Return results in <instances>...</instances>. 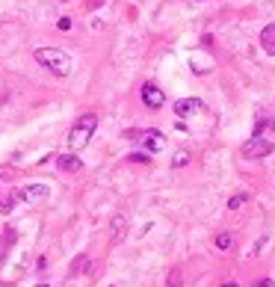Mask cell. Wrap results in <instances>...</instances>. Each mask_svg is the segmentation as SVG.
Here are the masks:
<instances>
[{
	"label": "cell",
	"mask_w": 275,
	"mask_h": 287,
	"mask_svg": "<svg viewBox=\"0 0 275 287\" xmlns=\"http://www.w3.org/2000/svg\"><path fill=\"white\" fill-rule=\"evenodd\" d=\"M166 287H184V278H180V270H172L166 278Z\"/></svg>",
	"instance_id": "cell-11"
},
{
	"label": "cell",
	"mask_w": 275,
	"mask_h": 287,
	"mask_svg": "<svg viewBox=\"0 0 275 287\" xmlns=\"http://www.w3.org/2000/svg\"><path fill=\"white\" fill-rule=\"evenodd\" d=\"M57 27H60V30H71V18H60Z\"/></svg>",
	"instance_id": "cell-17"
},
{
	"label": "cell",
	"mask_w": 275,
	"mask_h": 287,
	"mask_svg": "<svg viewBox=\"0 0 275 287\" xmlns=\"http://www.w3.org/2000/svg\"><path fill=\"white\" fill-rule=\"evenodd\" d=\"M127 160H131V163H148V154H131Z\"/></svg>",
	"instance_id": "cell-16"
},
{
	"label": "cell",
	"mask_w": 275,
	"mask_h": 287,
	"mask_svg": "<svg viewBox=\"0 0 275 287\" xmlns=\"http://www.w3.org/2000/svg\"><path fill=\"white\" fill-rule=\"evenodd\" d=\"M266 154H272V142L263 139V136H251L249 142L243 145V157L246 160H258V157H266Z\"/></svg>",
	"instance_id": "cell-4"
},
{
	"label": "cell",
	"mask_w": 275,
	"mask_h": 287,
	"mask_svg": "<svg viewBox=\"0 0 275 287\" xmlns=\"http://www.w3.org/2000/svg\"><path fill=\"white\" fill-rule=\"evenodd\" d=\"M261 48L266 53H275V24H266L261 30Z\"/></svg>",
	"instance_id": "cell-9"
},
{
	"label": "cell",
	"mask_w": 275,
	"mask_h": 287,
	"mask_svg": "<svg viewBox=\"0 0 275 287\" xmlns=\"http://www.w3.org/2000/svg\"><path fill=\"white\" fill-rule=\"evenodd\" d=\"M15 202H27V204H36L42 199H48V184H27L21 190H15L12 195Z\"/></svg>",
	"instance_id": "cell-3"
},
{
	"label": "cell",
	"mask_w": 275,
	"mask_h": 287,
	"mask_svg": "<svg viewBox=\"0 0 275 287\" xmlns=\"http://www.w3.org/2000/svg\"><path fill=\"white\" fill-rule=\"evenodd\" d=\"M195 110H201V101L198 98H180V101H175V116H192Z\"/></svg>",
	"instance_id": "cell-7"
},
{
	"label": "cell",
	"mask_w": 275,
	"mask_h": 287,
	"mask_svg": "<svg viewBox=\"0 0 275 287\" xmlns=\"http://www.w3.org/2000/svg\"><path fill=\"white\" fill-rule=\"evenodd\" d=\"M222 287H240V284H234V281H228V284H222Z\"/></svg>",
	"instance_id": "cell-19"
},
{
	"label": "cell",
	"mask_w": 275,
	"mask_h": 287,
	"mask_svg": "<svg viewBox=\"0 0 275 287\" xmlns=\"http://www.w3.org/2000/svg\"><path fill=\"white\" fill-rule=\"evenodd\" d=\"M187 163H190V154H187V151H180V154H175V163H172V166L184 169V166H187Z\"/></svg>",
	"instance_id": "cell-13"
},
{
	"label": "cell",
	"mask_w": 275,
	"mask_h": 287,
	"mask_svg": "<svg viewBox=\"0 0 275 287\" xmlns=\"http://www.w3.org/2000/svg\"><path fill=\"white\" fill-rule=\"evenodd\" d=\"M83 266H86V255H80V258L74 261V266H71V273H68V275H77L80 270H83Z\"/></svg>",
	"instance_id": "cell-14"
},
{
	"label": "cell",
	"mask_w": 275,
	"mask_h": 287,
	"mask_svg": "<svg viewBox=\"0 0 275 287\" xmlns=\"http://www.w3.org/2000/svg\"><path fill=\"white\" fill-rule=\"evenodd\" d=\"M33 57H36L39 65L48 68L53 77H68V74H71V57L62 53L60 48H39Z\"/></svg>",
	"instance_id": "cell-1"
},
{
	"label": "cell",
	"mask_w": 275,
	"mask_h": 287,
	"mask_svg": "<svg viewBox=\"0 0 275 287\" xmlns=\"http://www.w3.org/2000/svg\"><path fill=\"white\" fill-rule=\"evenodd\" d=\"M216 246H219V249H231V246H234V237H231V234H219V237H216Z\"/></svg>",
	"instance_id": "cell-12"
},
{
	"label": "cell",
	"mask_w": 275,
	"mask_h": 287,
	"mask_svg": "<svg viewBox=\"0 0 275 287\" xmlns=\"http://www.w3.org/2000/svg\"><path fill=\"white\" fill-rule=\"evenodd\" d=\"M36 287H48V284H36Z\"/></svg>",
	"instance_id": "cell-20"
},
{
	"label": "cell",
	"mask_w": 275,
	"mask_h": 287,
	"mask_svg": "<svg viewBox=\"0 0 275 287\" xmlns=\"http://www.w3.org/2000/svg\"><path fill=\"white\" fill-rule=\"evenodd\" d=\"M95 131H98V116L95 113H83V116L71 124V131H68V145H71L74 151H80V148L89 145V139L95 136Z\"/></svg>",
	"instance_id": "cell-2"
},
{
	"label": "cell",
	"mask_w": 275,
	"mask_h": 287,
	"mask_svg": "<svg viewBox=\"0 0 275 287\" xmlns=\"http://www.w3.org/2000/svg\"><path fill=\"white\" fill-rule=\"evenodd\" d=\"M139 95H142V104L148 110H160L163 104H166V92H163V89H157L154 83H145Z\"/></svg>",
	"instance_id": "cell-5"
},
{
	"label": "cell",
	"mask_w": 275,
	"mask_h": 287,
	"mask_svg": "<svg viewBox=\"0 0 275 287\" xmlns=\"http://www.w3.org/2000/svg\"><path fill=\"white\" fill-rule=\"evenodd\" d=\"M251 287H272V278H258Z\"/></svg>",
	"instance_id": "cell-18"
},
{
	"label": "cell",
	"mask_w": 275,
	"mask_h": 287,
	"mask_svg": "<svg viewBox=\"0 0 275 287\" xmlns=\"http://www.w3.org/2000/svg\"><path fill=\"white\" fill-rule=\"evenodd\" d=\"M243 204H246V195H234V199L228 202V207H231V210H237V207H243Z\"/></svg>",
	"instance_id": "cell-15"
},
{
	"label": "cell",
	"mask_w": 275,
	"mask_h": 287,
	"mask_svg": "<svg viewBox=\"0 0 275 287\" xmlns=\"http://www.w3.org/2000/svg\"><path fill=\"white\" fill-rule=\"evenodd\" d=\"M57 166H60V172H77L83 166V160L77 154H62V157H57Z\"/></svg>",
	"instance_id": "cell-8"
},
{
	"label": "cell",
	"mask_w": 275,
	"mask_h": 287,
	"mask_svg": "<svg viewBox=\"0 0 275 287\" xmlns=\"http://www.w3.org/2000/svg\"><path fill=\"white\" fill-rule=\"evenodd\" d=\"M139 139L148 151H163V145H166V136L160 131H139Z\"/></svg>",
	"instance_id": "cell-6"
},
{
	"label": "cell",
	"mask_w": 275,
	"mask_h": 287,
	"mask_svg": "<svg viewBox=\"0 0 275 287\" xmlns=\"http://www.w3.org/2000/svg\"><path fill=\"white\" fill-rule=\"evenodd\" d=\"M124 228H127V219L119 213L116 219H113V240H121V237H124Z\"/></svg>",
	"instance_id": "cell-10"
}]
</instances>
